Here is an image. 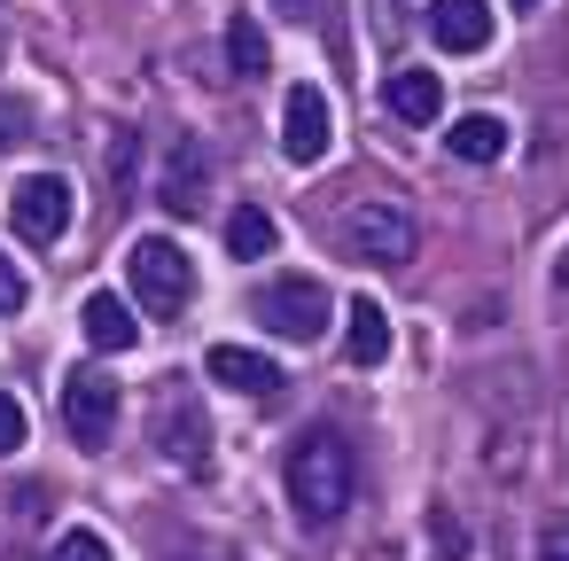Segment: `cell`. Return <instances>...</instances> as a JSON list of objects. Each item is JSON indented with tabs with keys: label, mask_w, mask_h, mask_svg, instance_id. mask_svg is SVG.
Masks as SVG:
<instances>
[{
	"label": "cell",
	"mask_w": 569,
	"mask_h": 561,
	"mask_svg": "<svg viewBox=\"0 0 569 561\" xmlns=\"http://www.w3.org/2000/svg\"><path fill=\"white\" fill-rule=\"evenodd\" d=\"M351 483H359V468H351V437L343 429L320 421V429H305L289 444V507L305 522H336L351 507Z\"/></svg>",
	"instance_id": "6da1fadb"
},
{
	"label": "cell",
	"mask_w": 569,
	"mask_h": 561,
	"mask_svg": "<svg viewBox=\"0 0 569 561\" xmlns=\"http://www.w3.org/2000/svg\"><path fill=\"white\" fill-rule=\"evenodd\" d=\"M126 273H133V297L149 304V312H188V297H196V258L180 250V242H164V234H141L133 250H126Z\"/></svg>",
	"instance_id": "7a4b0ae2"
},
{
	"label": "cell",
	"mask_w": 569,
	"mask_h": 561,
	"mask_svg": "<svg viewBox=\"0 0 569 561\" xmlns=\"http://www.w3.org/2000/svg\"><path fill=\"white\" fill-rule=\"evenodd\" d=\"M258 320H266L273 335H289V343H320L328 320H336V304H328V289H320L312 273H281V281L258 289Z\"/></svg>",
	"instance_id": "3957f363"
},
{
	"label": "cell",
	"mask_w": 569,
	"mask_h": 561,
	"mask_svg": "<svg viewBox=\"0 0 569 561\" xmlns=\"http://www.w3.org/2000/svg\"><path fill=\"white\" fill-rule=\"evenodd\" d=\"M343 250L367 258V266H406V258H413V211H398L390 196L351 203V219H343Z\"/></svg>",
	"instance_id": "277c9868"
},
{
	"label": "cell",
	"mask_w": 569,
	"mask_h": 561,
	"mask_svg": "<svg viewBox=\"0 0 569 561\" xmlns=\"http://www.w3.org/2000/svg\"><path fill=\"white\" fill-rule=\"evenodd\" d=\"M157 196L172 219H196L211 203V149L196 133H164V157H157Z\"/></svg>",
	"instance_id": "5b68a950"
},
{
	"label": "cell",
	"mask_w": 569,
	"mask_h": 561,
	"mask_svg": "<svg viewBox=\"0 0 569 561\" xmlns=\"http://www.w3.org/2000/svg\"><path fill=\"white\" fill-rule=\"evenodd\" d=\"M9 227H17L24 242H56V234L71 227V180H63V172H32V180H17V196H9Z\"/></svg>",
	"instance_id": "8992f818"
},
{
	"label": "cell",
	"mask_w": 569,
	"mask_h": 561,
	"mask_svg": "<svg viewBox=\"0 0 569 561\" xmlns=\"http://www.w3.org/2000/svg\"><path fill=\"white\" fill-rule=\"evenodd\" d=\"M63 421H71V437H79L87 452H102L110 429H118V382L94 374V367H79V374L63 382Z\"/></svg>",
	"instance_id": "52a82bcc"
},
{
	"label": "cell",
	"mask_w": 569,
	"mask_h": 561,
	"mask_svg": "<svg viewBox=\"0 0 569 561\" xmlns=\"http://www.w3.org/2000/svg\"><path fill=\"white\" fill-rule=\"evenodd\" d=\"M328 94L320 87H289V102H281V157L289 164H320L328 157Z\"/></svg>",
	"instance_id": "ba28073f"
},
{
	"label": "cell",
	"mask_w": 569,
	"mask_h": 561,
	"mask_svg": "<svg viewBox=\"0 0 569 561\" xmlns=\"http://www.w3.org/2000/svg\"><path fill=\"white\" fill-rule=\"evenodd\" d=\"M429 32H437L445 56H483L491 48V0H437Z\"/></svg>",
	"instance_id": "9c48e42d"
},
{
	"label": "cell",
	"mask_w": 569,
	"mask_h": 561,
	"mask_svg": "<svg viewBox=\"0 0 569 561\" xmlns=\"http://www.w3.org/2000/svg\"><path fill=\"white\" fill-rule=\"evenodd\" d=\"M203 374L227 382V390H242V398H266V390L281 382V367H273L266 351H250V343H211V351H203Z\"/></svg>",
	"instance_id": "30bf717a"
},
{
	"label": "cell",
	"mask_w": 569,
	"mask_h": 561,
	"mask_svg": "<svg viewBox=\"0 0 569 561\" xmlns=\"http://www.w3.org/2000/svg\"><path fill=\"white\" fill-rule=\"evenodd\" d=\"M79 328H87V343H94V351H133V343H141L133 304H126V297H110V289H94V297L79 304Z\"/></svg>",
	"instance_id": "8fae6325"
},
{
	"label": "cell",
	"mask_w": 569,
	"mask_h": 561,
	"mask_svg": "<svg viewBox=\"0 0 569 561\" xmlns=\"http://www.w3.org/2000/svg\"><path fill=\"white\" fill-rule=\"evenodd\" d=\"M382 102H390L398 126H429V118L445 110V87H437V71H390Z\"/></svg>",
	"instance_id": "7c38bea8"
},
{
	"label": "cell",
	"mask_w": 569,
	"mask_h": 561,
	"mask_svg": "<svg viewBox=\"0 0 569 561\" xmlns=\"http://www.w3.org/2000/svg\"><path fill=\"white\" fill-rule=\"evenodd\" d=\"M445 149H452L460 164H499V157H507V118H491V110H468V118L445 133Z\"/></svg>",
	"instance_id": "4fadbf2b"
},
{
	"label": "cell",
	"mask_w": 569,
	"mask_h": 561,
	"mask_svg": "<svg viewBox=\"0 0 569 561\" xmlns=\"http://www.w3.org/2000/svg\"><path fill=\"white\" fill-rule=\"evenodd\" d=\"M157 444L180 460V468H203V413L188 398H164L157 405Z\"/></svg>",
	"instance_id": "5bb4252c"
},
{
	"label": "cell",
	"mask_w": 569,
	"mask_h": 561,
	"mask_svg": "<svg viewBox=\"0 0 569 561\" xmlns=\"http://www.w3.org/2000/svg\"><path fill=\"white\" fill-rule=\"evenodd\" d=\"M343 359H351V367H382V359H390V320H382V304H375V297H359V304H351Z\"/></svg>",
	"instance_id": "9a60e30c"
},
{
	"label": "cell",
	"mask_w": 569,
	"mask_h": 561,
	"mask_svg": "<svg viewBox=\"0 0 569 561\" xmlns=\"http://www.w3.org/2000/svg\"><path fill=\"white\" fill-rule=\"evenodd\" d=\"M227 63H234V79H266L273 71V48L258 32V17H227Z\"/></svg>",
	"instance_id": "2e32d148"
},
{
	"label": "cell",
	"mask_w": 569,
	"mask_h": 561,
	"mask_svg": "<svg viewBox=\"0 0 569 561\" xmlns=\"http://www.w3.org/2000/svg\"><path fill=\"white\" fill-rule=\"evenodd\" d=\"M227 250H234V258H266V250H273V219H266L258 203L227 211Z\"/></svg>",
	"instance_id": "e0dca14e"
},
{
	"label": "cell",
	"mask_w": 569,
	"mask_h": 561,
	"mask_svg": "<svg viewBox=\"0 0 569 561\" xmlns=\"http://www.w3.org/2000/svg\"><path fill=\"white\" fill-rule=\"evenodd\" d=\"M48 561H110V545H102V538H94V530H63V538H56V553H48Z\"/></svg>",
	"instance_id": "ac0fdd59"
},
{
	"label": "cell",
	"mask_w": 569,
	"mask_h": 561,
	"mask_svg": "<svg viewBox=\"0 0 569 561\" xmlns=\"http://www.w3.org/2000/svg\"><path fill=\"white\" fill-rule=\"evenodd\" d=\"M17 444H24V405H17L9 390H0V460H9Z\"/></svg>",
	"instance_id": "d6986e66"
},
{
	"label": "cell",
	"mask_w": 569,
	"mask_h": 561,
	"mask_svg": "<svg viewBox=\"0 0 569 561\" xmlns=\"http://www.w3.org/2000/svg\"><path fill=\"white\" fill-rule=\"evenodd\" d=\"M24 297H32V281L17 273V258H0V312H24Z\"/></svg>",
	"instance_id": "ffe728a7"
},
{
	"label": "cell",
	"mask_w": 569,
	"mask_h": 561,
	"mask_svg": "<svg viewBox=\"0 0 569 561\" xmlns=\"http://www.w3.org/2000/svg\"><path fill=\"white\" fill-rule=\"evenodd\" d=\"M538 561H569V522H553V530L538 538Z\"/></svg>",
	"instance_id": "44dd1931"
},
{
	"label": "cell",
	"mask_w": 569,
	"mask_h": 561,
	"mask_svg": "<svg viewBox=\"0 0 569 561\" xmlns=\"http://www.w3.org/2000/svg\"><path fill=\"white\" fill-rule=\"evenodd\" d=\"M24 141V110L17 102H0V149H17Z\"/></svg>",
	"instance_id": "7402d4cb"
},
{
	"label": "cell",
	"mask_w": 569,
	"mask_h": 561,
	"mask_svg": "<svg viewBox=\"0 0 569 561\" xmlns=\"http://www.w3.org/2000/svg\"><path fill=\"white\" fill-rule=\"evenodd\" d=\"M281 9H289L297 24H312V17H320V0H281Z\"/></svg>",
	"instance_id": "603a6c76"
},
{
	"label": "cell",
	"mask_w": 569,
	"mask_h": 561,
	"mask_svg": "<svg viewBox=\"0 0 569 561\" xmlns=\"http://www.w3.org/2000/svg\"><path fill=\"white\" fill-rule=\"evenodd\" d=\"M515 9H538V0H515Z\"/></svg>",
	"instance_id": "cb8c5ba5"
}]
</instances>
